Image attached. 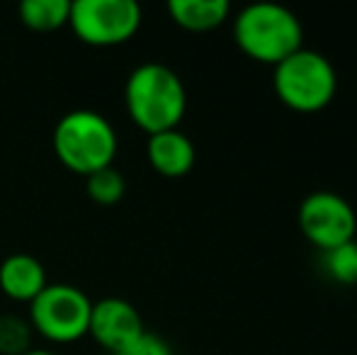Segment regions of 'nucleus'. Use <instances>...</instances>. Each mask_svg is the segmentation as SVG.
<instances>
[{
  "instance_id": "1",
  "label": "nucleus",
  "mask_w": 357,
  "mask_h": 355,
  "mask_svg": "<svg viewBox=\"0 0 357 355\" xmlns=\"http://www.w3.org/2000/svg\"><path fill=\"white\" fill-rule=\"evenodd\" d=\"M127 112L146 134L178 129L188 109V90L173 68L163 63H142L124 86Z\"/></svg>"
},
{
  "instance_id": "2",
  "label": "nucleus",
  "mask_w": 357,
  "mask_h": 355,
  "mask_svg": "<svg viewBox=\"0 0 357 355\" xmlns=\"http://www.w3.org/2000/svg\"><path fill=\"white\" fill-rule=\"evenodd\" d=\"M234 39L248 59L275 68L304 47V27L284 5L255 3L236 15Z\"/></svg>"
},
{
  "instance_id": "3",
  "label": "nucleus",
  "mask_w": 357,
  "mask_h": 355,
  "mask_svg": "<svg viewBox=\"0 0 357 355\" xmlns=\"http://www.w3.org/2000/svg\"><path fill=\"white\" fill-rule=\"evenodd\" d=\"M54 151L73 173L88 178L100 168L112 166L117 156V132L105 114L95 109H73L54 129Z\"/></svg>"
},
{
  "instance_id": "4",
  "label": "nucleus",
  "mask_w": 357,
  "mask_h": 355,
  "mask_svg": "<svg viewBox=\"0 0 357 355\" xmlns=\"http://www.w3.org/2000/svg\"><path fill=\"white\" fill-rule=\"evenodd\" d=\"M273 88L280 103L294 112H319L335 98L338 76L324 54L301 47L275 66Z\"/></svg>"
},
{
  "instance_id": "5",
  "label": "nucleus",
  "mask_w": 357,
  "mask_h": 355,
  "mask_svg": "<svg viewBox=\"0 0 357 355\" xmlns=\"http://www.w3.org/2000/svg\"><path fill=\"white\" fill-rule=\"evenodd\" d=\"M93 302L73 285H47L29 302L32 326L54 343H73L88 333Z\"/></svg>"
},
{
  "instance_id": "6",
  "label": "nucleus",
  "mask_w": 357,
  "mask_h": 355,
  "mask_svg": "<svg viewBox=\"0 0 357 355\" xmlns=\"http://www.w3.org/2000/svg\"><path fill=\"white\" fill-rule=\"evenodd\" d=\"M68 27L85 44L114 47L139 32L142 8L137 0H73Z\"/></svg>"
},
{
  "instance_id": "7",
  "label": "nucleus",
  "mask_w": 357,
  "mask_h": 355,
  "mask_svg": "<svg viewBox=\"0 0 357 355\" xmlns=\"http://www.w3.org/2000/svg\"><path fill=\"white\" fill-rule=\"evenodd\" d=\"M299 229L321 253L353 241L357 234V214L340 195L319 190L299 204Z\"/></svg>"
},
{
  "instance_id": "8",
  "label": "nucleus",
  "mask_w": 357,
  "mask_h": 355,
  "mask_svg": "<svg viewBox=\"0 0 357 355\" xmlns=\"http://www.w3.org/2000/svg\"><path fill=\"white\" fill-rule=\"evenodd\" d=\"M146 331L144 319L132 302L119 297H105L93 304L88 333L109 353H117L134 343Z\"/></svg>"
},
{
  "instance_id": "9",
  "label": "nucleus",
  "mask_w": 357,
  "mask_h": 355,
  "mask_svg": "<svg viewBox=\"0 0 357 355\" xmlns=\"http://www.w3.org/2000/svg\"><path fill=\"white\" fill-rule=\"evenodd\" d=\"M146 156L155 173L165 178H183L192 171L197 153L188 134H183L180 129H168V132L151 134L146 144Z\"/></svg>"
},
{
  "instance_id": "10",
  "label": "nucleus",
  "mask_w": 357,
  "mask_h": 355,
  "mask_svg": "<svg viewBox=\"0 0 357 355\" xmlns=\"http://www.w3.org/2000/svg\"><path fill=\"white\" fill-rule=\"evenodd\" d=\"M47 285L42 261L29 253H10L0 263V289L15 302H32Z\"/></svg>"
},
{
  "instance_id": "11",
  "label": "nucleus",
  "mask_w": 357,
  "mask_h": 355,
  "mask_svg": "<svg viewBox=\"0 0 357 355\" xmlns=\"http://www.w3.org/2000/svg\"><path fill=\"white\" fill-rule=\"evenodd\" d=\"M168 13L188 32H212L226 22L231 5L229 0H170Z\"/></svg>"
},
{
  "instance_id": "12",
  "label": "nucleus",
  "mask_w": 357,
  "mask_h": 355,
  "mask_svg": "<svg viewBox=\"0 0 357 355\" xmlns=\"http://www.w3.org/2000/svg\"><path fill=\"white\" fill-rule=\"evenodd\" d=\"M68 0H24L20 3V20L34 32H54L68 24Z\"/></svg>"
},
{
  "instance_id": "13",
  "label": "nucleus",
  "mask_w": 357,
  "mask_h": 355,
  "mask_svg": "<svg viewBox=\"0 0 357 355\" xmlns=\"http://www.w3.org/2000/svg\"><path fill=\"white\" fill-rule=\"evenodd\" d=\"M324 270L333 282L357 285V241L335 246L324 253Z\"/></svg>"
},
{
  "instance_id": "14",
  "label": "nucleus",
  "mask_w": 357,
  "mask_h": 355,
  "mask_svg": "<svg viewBox=\"0 0 357 355\" xmlns=\"http://www.w3.org/2000/svg\"><path fill=\"white\" fill-rule=\"evenodd\" d=\"M88 195L93 202L98 204H117L119 199L124 197V190H127V183H124V176L117 171L114 166L100 168V171L90 173L88 176Z\"/></svg>"
},
{
  "instance_id": "15",
  "label": "nucleus",
  "mask_w": 357,
  "mask_h": 355,
  "mask_svg": "<svg viewBox=\"0 0 357 355\" xmlns=\"http://www.w3.org/2000/svg\"><path fill=\"white\" fill-rule=\"evenodd\" d=\"M29 351V324L0 314V355H22Z\"/></svg>"
},
{
  "instance_id": "16",
  "label": "nucleus",
  "mask_w": 357,
  "mask_h": 355,
  "mask_svg": "<svg viewBox=\"0 0 357 355\" xmlns=\"http://www.w3.org/2000/svg\"><path fill=\"white\" fill-rule=\"evenodd\" d=\"M109 355H173V351H170V346L160 336H155V333H151V331H144L142 336L134 343H129L127 348H122V351H117V353H109Z\"/></svg>"
},
{
  "instance_id": "17",
  "label": "nucleus",
  "mask_w": 357,
  "mask_h": 355,
  "mask_svg": "<svg viewBox=\"0 0 357 355\" xmlns=\"http://www.w3.org/2000/svg\"><path fill=\"white\" fill-rule=\"evenodd\" d=\"M22 355H56V353H49V351H32V348H29L27 353H22Z\"/></svg>"
}]
</instances>
